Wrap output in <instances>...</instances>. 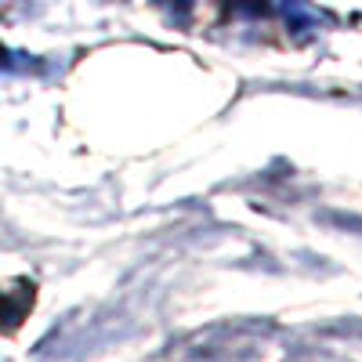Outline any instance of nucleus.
Returning a JSON list of instances; mask_svg holds the SVG:
<instances>
[{
	"mask_svg": "<svg viewBox=\"0 0 362 362\" xmlns=\"http://www.w3.org/2000/svg\"><path fill=\"white\" fill-rule=\"evenodd\" d=\"M283 11H286V22L290 29H319V11H312L305 0H283Z\"/></svg>",
	"mask_w": 362,
	"mask_h": 362,
	"instance_id": "f257e3e1",
	"label": "nucleus"
}]
</instances>
